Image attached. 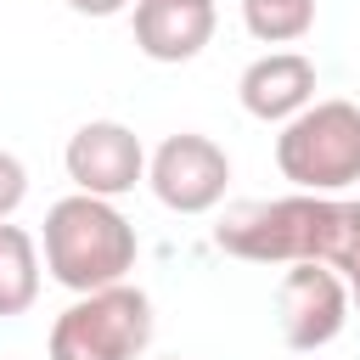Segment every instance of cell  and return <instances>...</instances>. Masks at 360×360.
Masks as SVG:
<instances>
[{"label": "cell", "instance_id": "cell-15", "mask_svg": "<svg viewBox=\"0 0 360 360\" xmlns=\"http://www.w3.org/2000/svg\"><path fill=\"white\" fill-rule=\"evenodd\" d=\"M158 360H180V354H158Z\"/></svg>", "mask_w": 360, "mask_h": 360}, {"label": "cell", "instance_id": "cell-5", "mask_svg": "<svg viewBox=\"0 0 360 360\" xmlns=\"http://www.w3.org/2000/svg\"><path fill=\"white\" fill-rule=\"evenodd\" d=\"M146 186L169 214H214L231 186V158L214 135L174 129L146 158Z\"/></svg>", "mask_w": 360, "mask_h": 360}, {"label": "cell", "instance_id": "cell-9", "mask_svg": "<svg viewBox=\"0 0 360 360\" xmlns=\"http://www.w3.org/2000/svg\"><path fill=\"white\" fill-rule=\"evenodd\" d=\"M135 51L146 62H197L219 28L208 0H135Z\"/></svg>", "mask_w": 360, "mask_h": 360}, {"label": "cell", "instance_id": "cell-14", "mask_svg": "<svg viewBox=\"0 0 360 360\" xmlns=\"http://www.w3.org/2000/svg\"><path fill=\"white\" fill-rule=\"evenodd\" d=\"M349 304H354V315H360V281H349Z\"/></svg>", "mask_w": 360, "mask_h": 360}, {"label": "cell", "instance_id": "cell-3", "mask_svg": "<svg viewBox=\"0 0 360 360\" xmlns=\"http://www.w3.org/2000/svg\"><path fill=\"white\" fill-rule=\"evenodd\" d=\"M276 169L281 180L315 197H338L343 186H354L360 180V107L343 96L304 107L276 135Z\"/></svg>", "mask_w": 360, "mask_h": 360}, {"label": "cell", "instance_id": "cell-13", "mask_svg": "<svg viewBox=\"0 0 360 360\" xmlns=\"http://www.w3.org/2000/svg\"><path fill=\"white\" fill-rule=\"evenodd\" d=\"M68 11H79V17H118V11H129V0H68Z\"/></svg>", "mask_w": 360, "mask_h": 360}, {"label": "cell", "instance_id": "cell-6", "mask_svg": "<svg viewBox=\"0 0 360 360\" xmlns=\"http://www.w3.org/2000/svg\"><path fill=\"white\" fill-rule=\"evenodd\" d=\"M354 304H349V281L326 264H287L281 287H276V326L281 343L292 354H321L326 343L343 338Z\"/></svg>", "mask_w": 360, "mask_h": 360}, {"label": "cell", "instance_id": "cell-1", "mask_svg": "<svg viewBox=\"0 0 360 360\" xmlns=\"http://www.w3.org/2000/svg\"><path fill=\"white\" fill-rule=\"evenodd\" d=\"M214 248L248 264H326L343 281H360V202L354 197H259L225 208Z\"/></svg>", "mask_w": 360, "mask_h": 360}, {"label": "cell", "instance_id": "cell-11", "mask_svg": "<svg viewBox=\"0 0 360 360\" xmlns=\"http://www.w3.org/2000/svg\"><path fill=\"white\" fill-rule=\"evenodd\" d=\"M242 28L259 45H298L315 28V0H242Z\"/></svg>", "mask_w": 360, "mask_h": 360}, {"label": "cell", "instance_id": "cell-2", "mask_svg": "<svg viewBox=\"0 0 360 360\" xmlns=\"http://www.w3.org/2000/svg\"><path fill=\"white\" fill-rule=\"evenodd\" d=\"M135 253H141V236H135V225L118 214V202L68 191V197H56V202L45 208L39 259H45V270H51V281L68 287L73 298L129 281Z\"/></svg>", "mask_w": 360, "mask_h": 360}, {"label": "cell", "instance_id": "cell-10", "mask_svg": "<svg viewBox=\"0 0 360 360\" xmlns=\"http://www.w3.org/2000/svg\"><path fill=\"white\" fill-rule=\"evenodd\" d=\"M39 304V236L0 219V315H28Z\"/></svg>", "mask_w": 360, "mask_h": 360}, {"label": "cell", "instance_id": "cell-4", "mask_svg": "<svg viewBox=\"0 0 360 360\" xmlns=\"http://www.w3.org/2000/svg\"><path fill=\"white\" fill-rule=\"evenodd\" d=\"M152 298L135 281L101 287V292H79L45 338L51 360H141L152 343Z\"/></svg>", "mask_w": 360, "mask_h": 360}, {"label": "cell", "instance_id": "cell-16", "mask_svg": "<svg viewBox=\"0 0 360 360\" xmlns=\"http://www.w3.org/2000/svg\"><path fill=\"white\" fill-rule=\"evenodd\" d=\"M208 6H214V0H208Z\"/></svg>", "mask_w": 360, "mask_h": 360}, {"label": "cell", "instance_id": "cell-12", "mask_svg": "<svg viewBox=\"0 0 360 360\" xmlns=\"http://www.w3.org/2000/svg\"><path fill=\"white\" fill-rule=\"evenodd\" d=\"M22 197H28V169H22L17 152L0 146V219H11L22 208Z\"/></svg>", "mask_w": 360, "mask_h": 360}, {"label": "cell", "instance_id": "cell-7", "mask_svg": "<svg viewBox=\"0 0 360 360\" xmlns=\"http://www.w3.org/2000/svg\"><path fill=\"white\" fill-rule=\"evenodd\" d=\"M146 158H152V152L141 146V135H135L129 124H118V118H90V124H79V129L68 135V146H62V169H68L73 191L107 197V202L129 197V191L146 180Z\"/></svg>", "mask_w": 360, "mask_h": 360}, {"label": "cell", "instance_id": "cell-8", "mask_svg": "<svg viewBox=\"0 0 360 360\" xmlns=\"http://www.w3.org/2000/svg\"><path fill=\"white\" fill-rule=\"evenodd\" d=\"M315 62L304 51H264L242 68L236 79V101L248 118L259 124H292L304 107H315Z\"/></svg>", "mask_w": 360, "mask_h": 360}]
</instances>
